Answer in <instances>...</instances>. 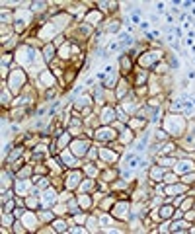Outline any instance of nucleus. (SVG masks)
Wrapping results in <instances>:
<instances>
[{
  "label": "nucleus",
  "instance_id": "obj_2",
  "mask_svg": "<svg viewBox=\"0 0 195 234\" xmlns=\"http://www.w3.org/2000/svg\"><path fill=\"white\" fill-rule=\"evenodd\" d=\"M176 170L178 172H187V170H193V166H191V162H180Z\"/></svg>",
  "mask_w": 195,
  "mask_h": 234
},
{
  "label": "nucleus",
  "instance_id": "obj_9",
  "mask_svg": "<svg viewBox=\"0 0 195 234\" xmlns=\"http://www.w3.org/2000/svg\"><path fill=\"white\" fill-rule=\"evenodd\" d=\"M125 209H127V205H119V207H115V211H113V213L119 214V217H123V214H125Z\"/></svg>",
  "mask_w": 195,
  "mask_h": 234
},
{
  "label": "nucleus",
  "instance_id": "obj_13",
  "mask_svg": "<svg viewBox=\"0 0 195 234\" xmlns=\"http://www.w3.org/2000/svg\"><path fill=\"white\" fill-rule=\"evenodd\" d=\"M18 189H20V191H26V189H27V183L20 182V183H18Z\"/></svg>",
  "mask_w": 195,
  "mask_h": 234
},
{
  "label": "nucleus",
  "instance_id": "obj_15",
  "mask_svg": "<svg viewBox=\"0 0 195 234\" xmlns=\"http://www.w3.org/2000/svg\"><path fill=\"white\" fill-rule=\"evenodd\" d=\"M55 226H57V230H65V222H57Z\"/></svg>",
  "mask_w": 195,
  "mask_h": 234
},
{
  "label": "nucleus",
  "instance_id": "obj_5",
  "mask_svg": "<svg viewBox=\"0 0 195 234\" xmlns=\"http://www.w3.org/2000/svg\"><path fill=\"white\" fill-rule=\"evenodd\" d=\"M102 119H104V123H109L111 119H113V111H111V109H105V111H104V117H102Z\"/></svg>",
  "mask_w": 195,
  "mask_h": 234
},
{
  "label": "nucleus",
  "instance_id": "obj_11",
  "mask_svg": "<svg viewBox=\"0 0 195 234\" xmlns=\"http://www.w3.org/2000/svg\"><path fill=\"white\" fill-rule=\"evenodd\" d=\"M88 102H90L88 98H80V100H78V107H84V105H88Z\"/></svg>",
  "mask_w": 195,
  "mask_h": 234
},
{
  "label": "nucleus",
  "instance_id": "obj_14",
  "mask_svg": "<svg viewBox=\"0 0 195 234\" xmlns=\"http://www.w3.org/2000/svg\"><path fill=\"white\" fill-rule=\"evenodd\" d=\"M43 6H45L43 2H39V4H37V2H35V4H33V10H41V8H43Z\"/></svg>",
  "mask_w": 195,
  "mask_h": 234
},
{
  "label": "nucleus",
  "instance_id": "obj_1",
  "mask_svg": "<svg viewBox=\"0 0 195 234\" xmlns=\"http://www.w3.org/2000/svg\"><path fill=\"white\" fill-rule=\"evenodd\" d=\"M24 80H26V78H24V74H22V72H16V74L12 76V86L16 88V90H18V88H20V84H22Z\"/></svg>",
  "mask_w": 195,
  "mask_h": 234
},
{
  "label": "nucleus",
  "instance_id": "obj_7",
  "mask_svg": "<svg viewBox=\"0 0 195 234\" xmlns=\"http://www.w3.org/2000/svg\"><path fill=\"white\" fill-rule=\"evenodd\" d=\"M63 158H65V162L68 164V166H76V160H74V158H72V156L68 154V152H66V154L63 156Z\"/></svg>",
  "mask_w": 195,
  "mask_h": 234
},
{
  "label": "nucleus",
  "instance_id": "obj_6",
  "mask_svg": "<svg viewBox=\"0 0 195 234\" xmlns=\"http://www.w3.org/2000/svg\"><path fill=\"white\" fill-rule=\"evenodd\" d=\"M98 136H100V139H111V136H113V133H111V131H107V129H104V131H100V133H98Z\"/></svg>",
  "mask_w": 195,
  "mask_h": 234
},
{
  "label": "nucleus",
  "instance_id": "obj_12",
  "mask_svg": "<svg viewBox=\"0 0 195 234\" xmlns=\"http://www.w3.org/2000/svg\"><path fill=\"white\" fill-rule=\"evenodd\" d=\"M170 213H172V209H170V207H162V211H160L162 217H170Z\"/></svg>",
  "mask_w": 195,
  "mask_h": 234
},
{
  "label": "nucleus",
  "instance_id": "obj_4",
  "mask_svg": "<svg viewBox=\"0 0 195 234\" xmlns=\"http://www.w3.org/2000/svg\"><path fill=\"white\" fill-rule=\"evenodd\" d=\"M78 183V174H72V176H68V182H66V185L68 187H74Z\"/></svg>",
  "mask_w": 195,
  "mask_h": 234
},
{
  "label": "nucleus",
  "instance_id": "obj_3",
  "mask_svg": "<svg viewBox=\"0 0 195 234\" xmlns=\"http://www.w3.org/2000/svg\"><path fill=\"white\" fill-rule=\"evenodd\" d=\"M86 148H88V144H84V143H76V144H74V152H76V154L86 152Z\"/></svg>",
  "mask_w": 195,
  "mask_h": 234
},
{
  "label": "nucleus",
  "instance_id": "obj_8",
  "mask_svg": "<svg viewBox=\"0 0 195 234\" xmlns=\"http://www.w3.org/2000/svg\"><path fill=\"white\" fill-rule=\"evenodd\" d=\"M144 144H146V135H144L143 139H141V141L136 143V146H135V148H136V150H144Z\"/></svg>",
  "mask_w": 195,
  "mask_h": 234
},
{
  "label": "nucleus",
  "instance_id": "obj_10",
  "mask_svg": "<svg viewBox=\"0 0 195 234\" xmlns=\"http://www.w3.org/2000/svg\"><path fill=\"white\" fill-rule=\"evenodd\" d=\"M53 195H55L53 191H47V193H45V197H43V199H45V203H53V199H55Z\"/></svg>",
  "mask_w": 195,
  "mask_h": 234
}]
</instances>
